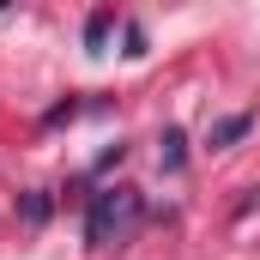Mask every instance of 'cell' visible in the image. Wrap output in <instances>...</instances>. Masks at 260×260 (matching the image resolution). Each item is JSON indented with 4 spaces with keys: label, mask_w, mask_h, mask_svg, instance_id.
Instances as JSON below:
<instances>
[{
    "label": "cell",
    "mask_w": 260,
    "mask_h": 260,
    "mask_svg": "<svg viewBox=\"0 0 260 260\" xmlns=\"http://www.w3.org/2000/svg\"><path fill=\"white\" fill-rule=\"evenodd\" d=\"M24 218H30V224H43V218H49V200L30 194V200H24Z\"/></svg>",
    "instance_id": "5b68a950"
},
{
    "label": "cell",
    "mask_w": 260,
    "mask_h": 260,
    "mask_svg": "<svg viewBox=\"0 0 260 260\" xmlns=\"http://www.w3.org/2000/svg\"><path fill=\"white\" fill-rule=\"evenodd\" d=\"M164 170H182V133H164Z\"/></svg>",
    "instance_id": "277c9868"
},
{
    "label": "cell",
    "mask_w": 260,
    "mask_h": 260,
    "mask_svg": "<svg viewBox=\"0 0 260 260\" xmlns=\"http://www.w3.org/2000/svg\"><path fill=\"white\" fill-rule=\"evenodd\" d=\"M109 24H115V12H91V18H85V49H91V55L109 43Z\"/></svg>",
    "instance_id": "7a4b0ae2"
},
{
    "label": "cell",
    "mask_w": 260,
    "mask_h": 260,
    "mask_svg": "<svg viewBox=\"0 0 260 260\" xmlns=\"http://www.w3.org/2000/svg\"><path fill=\"white\" fill-rule=\"evenodd\" d=\"M242 133H248V115H230V121H218V127H212L206 145H230V139H242Z\"/></svg>",
    "instance_id": "3957f363"
},
{
    "label": "cell",
    "mask_w": 260,
    "mask_h": 260,
    "mask_svg": "<svg viewBox=\"0 0 260 260\" xmlns=\"http://www.w3.org/2000/svg\"><path fill=\"white\" fill-rule=\"evenodd\" d=\"M133 230H139V194H127V188H109V194H97V200H91V218H85V236H91V248L127 242Z\"/></svg>",
    "instance_id": "6da1fadb"
}]
</instances>
